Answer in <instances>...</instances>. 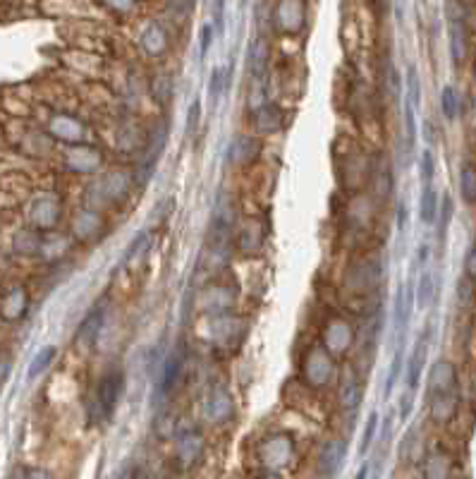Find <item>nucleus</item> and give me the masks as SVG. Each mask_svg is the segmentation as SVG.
I'll return each mask as SVG.
<instances>
[{
  "mask_svg": "<svg viewBox=\"0 0 476 479\" xmlns=\"http://www.w3.org/2000/svg\"><path fill=\"white\" fill-rule=\"evenodd\" d=\"M472 283H469V280H462V283H460V288H458V295H460V302L462 304H469V299H472Z\"/></svg>",
  "mask_w": 476,
  "mask_h": 479,
  "instance_id": "26",
  "label": "nucleus"
},
{
  "mask_svg": "<svg viewBox=\"0 0 476 479\" xmlns=\"http://www.w3.org/2000/svg\"><path fill=\"white\" fill-rule=\"evenodd\" d=\"M266 62H268V43L264 36H256L249 46V70L256 79H261L266 72Z\"/></svg>",
  "mask_w": 476,
  "mask_h": 479,
  "instance_id": "7",
  "label": "nucleus"
},
{
  "mask_svg": "<svg viewBox=\"0 0 476 479\" xmlns=\"http://www.w3.org/2000/svg\"><path fill=\"white\" fill-rule=\"evenodd\" d=\"M426 142H429V144H434V142H436L434 125H431V123H426Z\"/></svg>",
  "mask_w": 476,
  "mask_h": 479,
  "instance_id": "29",
  "label": "nucleus"
},
{
  "mask_svg": "<svg viewBox=\"0 0 476 479\" xmlns=\"http://www.w3.org/2000/svg\"><path fill=\"white\" fill-rule=\"evenodd\" d=\"M199 118H201V101H194L192 103V108H189V113H187V132L192 134L194 130H197V125H199Z\"/></svg>",
  "mask_w": 476,
  "mask_h": 479,
  "instance_id": "23",
  "label": "nucleus"
},
{
  "mask_svg": "<svg viewBox=\"0 0 476 479\" xmlns=\"http://www.w3.org/2000/svg\"><path fill=\"white\" fill-rule=\"evenodd\" d=\"M165 147V125H158V130L153 132V139L151 144H149V153L147 158H144L142 163V173H139V182H147L149 175H153V166H156L160 151H163Z\"/></svg>",
  "mask_w": 476,
  "mask_h": 479,
  "instance_id": "4",
  "label": "nucleus"
},
{
  "mask_svg": "<svg viewBox=\"0 0 476 479\" xmlns=\"http://www.w3.org/2000/svg\"><path fill=\"white\" fill-rule=\"evenodd\" d=\"M450 219H453V199H450V197H445V199H443V216H440V235L448 230Z\"/></svg>",
  "mask_w": 476,
  "mask_h": 479,
  "instance_id": "24",
  "label": "nucleus"
},
{
  "mask_svg": "<svg viewBox=\"0 0 476 479\" xmlns=\"http://www.w3.org/2000/svg\"><path fill=\"white\" fill-rule=\"evenodd\" d=\"M221 89H225V77H223L221 67H216V70L211 72V82H208V94H211L213 101H218V96H221Z\"/></svg>",
  "mask_w": 476,
  "mask_h": 479,
  "instance_id": "21",
  "label": "nucleus"
},
{
  "mask_svg": "<svg viewBox=\"0 0 476 479\" xmlns=\"http://www.w3.org/2000/svg\"><path fill=\"white\" fill-rule=\"evenodd\" d=\"M434 171H436V161H434V153L426 149L424 153H421V180L429 185L431 177H434Z\"/></svg>",
  "mask_w": 476,
  "mask_h": 479,
  "instance_id": "22",
  "label": "nucleus"
},
{
  "mask_svg": "<svg viewBox=\"0 0 476 479\" xmlns=\"http://www.w3.org/2000/svg\"><path fill=\"white\" fill-rule=\"evenodd\" d=\"M405 225H407V206L400 204V211H397V228L405 230Z\"/></svg>",
  "mask_w": 476,
  "mask_h": 479,
  "instance_id": "28",
  "label": "nucleus"
},
{
  "mask_svg": "<svg viewBox=\"0 0 476 479\" xmlns=\"http://www.w3.org/2000/svg\"><path fill=\"white\" fill-rule=\"evenodd\" d=\"M440 108H443L445 118L455 120V115H458V94H455L453 86H445L443 94H440Z\"/></svg>",
  "mask_w": 476,
  "mask_h": 479,
  "instance_id": "15",
  "label": "nucleus"
},
{
  "mask_svg": "<svg viewBox=\"0 0 476 479\" xmlns=\"http://www.w3.org/2000/svg\"><path fill=\"white\" fill-rule=\"evenodd\" d=\"M376 427H378V413H371V415H368V419H366V427H364V437H362V446H359V453H366L368 448H371Z\"/></svg>",
  "mask_w": 476,
  "mask_h": 479,
  "instance_id": "19",
  "label": "nucleus"
},
{
  "mask_svg": "<svg viewBox=\"0 0 476 479\" xmlns=\"http://www.w3.org/2000/svg\"><path fill=\"white\" fill-rule=\"evenodd\" d=\"M211 43H213V29L206 24V27L201 29V58L208 53V48H211Z\"/></svg>",
  "mask_w": 476,
  "mask_h": 479,
  "instance_id": "25",
  "label": "nucleus"
},
{
  "mask_svg": "<svg viewBox=\"0 0 476 479\" xmlns=\"http://www.w3.org/2000/svg\"><path fill=\"white\" fill-rule=\"evenodd\" d=\"M280 125H283V115L275 106H264L254 113V130L256 132H264V134H271V132H278Z\"/></svg>",
  "mask_w": 476,
  "mask_h": 479,
  "instance_id": "6",
  "label": "nucleus"
},
{
  "mask_svg": "<svg viewBox=\"0 0 476 479\" xmlns=\"http://www.w3.org/2000/svg\"><path fill=\"white\" fill-rule=\"evenodd\" d=\"M101 323H103V307H96L89 312V317L82 321L79 331H77V338H79L82 345H94L96 336L101 331Z\"/></svg>",
  "mask_w": 476,
  "mask_h": 479,
  "instance_id": "8",
  "label": "nucleus"
},
{
  "mask_svg": "<svg viewBox=\"0 0 476 479\" xmlns=\"http://www.w3.org/2000/svg\"><path fill=\"white\" fill-rule=\"evenodd\" d=\"M125 389V376L123 371H108L103 379L99 381V391H96V408H99V417H108L118 405L120 395Z\"/></svg>",
  "mask_w": 476,
  "mask_h": 479,
  "instance_id": "1",
  "label": "nucleus"
},
{
  "mask_svg": "<svg viewBox=\"0 0 476 479\" xmlns=\"http://www.w3.org/2000/svg\"><path fill=\"white\" fill-rule=\"evenodd\" d=\"M405 127H407V161H412L416 147V123H414V106L405 103Z\"/></svg>",
  "mask_w": 476,
  "mask_h": 479,
  "instance_id": "14",
  "label": "nucleus"
},
{
  "mask_svg": "<svg viewBox=\"0 0 476 479\" xmlns=\"http://www.w3.org/2000/svg\"><path fill=\"white\" fill-rule=\"evenodd\" d=\"M424 362H426V343H416V347L412 350V357H410V371H407V386L410 391H416L419 386V379H421V371H424Z\"/></svg>",
  "mask_w": 476,
  "mask_h": 479,
  "instance_id": "9",
  "label": "nucleus"
},
{
  "mask_svg": "<svg viewBox=\"0 0 476 479\" xmlns=\"http://www.w3.org/2000/svg\"><path fill=\"white\" fill-rule=\"evenodd\" d=\"M182 367H184V345L179 343V345L168 355V360H165L163 376H160V386H158L160 393H168V391L173 389L179 371H182Z\"/></svg>",
  "mask_w": 476,
  "mask_h": 479,
  "instance_id": "2",
  "label": "nucleus"
},
{
  "mask_svg": "<svg viewBox=\"0 0 476 479\" xmlns=\"http://www.w3.org/2000/svg\"><path fill=\"white\" fill-rule=\"evenodd\" d=\"M407 86H410V103L419 106L421 103V84H419V75H416L414 65L407 67Z\"/></svg>",
  "mask_w": 476,
  "mask_h": 479,
  "instance_id": "18",
  "label": "nucleus"
},
{
  "mask_svg": "<svg viewBox=\"0 0 476 479\" xmlns=\"http://www.w3.org/2000/svg\"><path fill=\"white\" fill-rule=\"evenodd\" d=\"M467 275L469 278H476V251L472 249L467 256Z\"/></svg>",
  "mask_w": 476,
  "mask_h": 479,
  "instance_id": "27",
  "label": "nucleus"
},
{
  "mask_svg": "<svg viewBox=\"0 0 476 479\" xmlns=\"http://www.w3.org/2000/svg\"><path fill=\"white\" fill-rule=\"evenodd\" d=\"M8 374H10V360L5 357V362H3V381H8Z\"/></svg>",
  "mask_w": 476,
  "mask_h": 479,
  "instance_id": "31",
  "label": "nucleus"
},
{
  "mask_svg": "<svg viewBox=\"0 0 476 479\" xmlns=\"http://www.w3.org/2000/svg\"><path fill=\"white\" fill-rule=\"evenodd\" d=\"M383 89L392 96V99H400L402 94V84H400V75H397L395 65H392L390 58H383Z\"/></svg>",
  "mask_w": 476,
  "mask_h": 479,
  "instance_id": "10",
  "label": "nucleus"
},
{
  "mask_svg": "<svg viewBox=\"0 0 476 479\" xmlns=\"http://www.w3.org/2000/svg\"><path fill=\"white\" fill-rule=\"evenodd\" d=\"M460 190H462L464 201L476 204V168L474 166L462 168V173H460Z\"/></svg>",
  "mask_w": 476,
  "mask_h": 479,
  "instance_id": "13",
  "label": "nucleus"
},
{
  "mask_svg": "<svg viewBox=\"0 0 476 479\" xmlns=\"http://www.w3.org/2000/svg\"><path fill=\"white\" fill-rule=\"evenodd\" d=\"M438 214V195L431 185L424 187V195H421V201H419V216L424 223H431Z\"/></svg>",
  "mask_w": 476,
  "mask_h": 479,
  "instance_id": "11",
  "label": "nucleus"
},
{
  "mask_svg": "<svg viewBox=\"0 0 476 479\" xmlns=\"http://www.w3.org/2000/svg\"><path fill=\"white\" fill-rule=\"evenodd\" d=\"M53 360H55V347H53V345H48V347H43V350H38L36 357L32 360V365H29L27 376H29V379H36L38 374H43V371L48 369V365H51Z\"/></svg>",
  "mask_w": 476,
  "mask_h": 479,
  "instance_id": "12",
  "label": "nucleus"
},
{
  "mask_svg": "<svg viewBox=\"0 0 476 479\" xmlns=\"http://www.w3.org/2000/svg\"><path fill=\"white\" fill-rule=\"evenodd\" d=\"M474 251H476V245H474Z\"/></svg>",
  "mask_w": 476,
  "mask_h": 479,
  "instance_id": "33",
  "label": "nucleus"
},
{
  "mask_svg": "<svg viewBox=\"0 0 476 479\" xmlns=\"http://www.w3.org/2000/svg\"><path fill=\"white\" fill-rule=\"evenodd\" d=\"M450 53H453V60L458 65L467 56V32H464V24L460 17H450Z\"/></svg>",
  "mask_w": 476,
  "mask_h": 479,
  "instance_id": "5",
  "label": "nucleus"
},
{
  "mask_svg": "<svg viewBox=\"0 0 476 479\" xmlns=\"http://www.w3.org/2000/svg\"><path fill=\"white\" fill-rule=\"evenodd\" d=\"M400 371H402V347L395 352V357H392V365H390V371H388V381H386V395L392 393V389H395Z\"/></svg>",
  "mask_w": 476,
  "mask_h": 479,
  "instance_id": "20",
  "label": "nucleus"
},
{
  "mask_svg": "<svg viewBox=\"0 0 476 479\" xmlns=\"http://www.w3.org/2000/svg\"><path fill=\"white\" fill-rule=\"evenodd\" d=\"M431 295H434V275L426 271L419 278V290H416V304L419 307H426L431 302Z\"/></svg>",
  "mask_w": 476,
  "mask_h": 479,
  "instance_id": "16",
  "label": "nucleus"
},
{
  "mask_svg": "<svg viewBox=\"0 0 476 479\" xmlns=\"http://www.w3.org/2000/svg\"><path fill=\"white\" fill-rule=\"evenodd\" d=\"M340 398H342V403H345V408H357V403L362 400V389L357 386V381H352L349 379L347 384L342 386V391H340Z\"/></svg>",
  "mask_w": 476,
  "mask_h": 479,
  "instance_id": "17",
  "label": "nucleus"
},
{
  "mask_svg": "<svg viewBox=\"0 0 476 479\" xmlns=\"http://www.w3.org/2000/svg\"><path fill=\"white\" fill-rule=\"evenodd\" d=\"M368 477V465H362V470L354 475V479H366Z\"/></svg>",
  "mask_w": 476,
  "mask_h": 479,
  "instance_id": "30",
  "label": "nucleus"
},
{
  "mask_svg": "<svg viewBox=\"0 0 476 479\" xmlns=\"http://www.w3.org/2000/svg\"><path fill=\"white\" fill-rule=\"evenodd\" d=\"M345 441H328L321 451V460H318V467L325 477H333L338 472V467L342 465V458H345Z\"/></svg>",
  "mask_w": 476,
  "mask_h": 479,
  "instance_id": "3",
  "label": "nucleus"
},
{
  "mask_svg": "<svg viewBox=\"0 0 476 479\" xmlns=\"http://www.w3.org/2000/svg\"><path fill=\"white\" fill-rule=\"evenodd\" d=\"M266 479H273V477H266Z\"/></svg>",
  "mask_w": 476,
  "mask_h": 479,
  "instance_id": "32",
  "label": "nucleus"
}]
</instances>
